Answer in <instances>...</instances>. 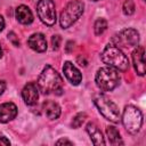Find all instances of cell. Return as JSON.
Wrapping results in <instances>:
<instances>
[{"label": "cell", "instance_id": "cell-1", "mask_svg": "<svg viewBox=\"0 0 146 146\" xmlns=\"http://www.w3.org/2000/svg\"><path fill=\"white\" fill-rule=\"evenodd\" d=\"M36 86L39 88V91H41L43 95L60 94L63 90V80L59 73L54 67L47 65L39 75Z\"/></svg>", "mask_w": 146, "mask_h": 146}, {"label": "cell", "instance_id": "cell-2", "mask_svg": "<svg viewBox=\"0 0 146 146\" xmlns=\"http://www.w3.org/2000/svg\"><path fill=\"white\" fill-rule=\"evenodd\" d=\"M102 60L110 67H113L122 72L129 68V60L127 56L115 44H107L105 47V49L102 52Z\"/></svg>", "mask_w": 146, "mask_h": 146}, {"label": "cell", "instance_id": "cell-3", "mask_svg": "<svg viewBox=\"0 0 146 146\" xmlns=\"http://www.w3.org/2000/svg\"><path fill=\"white\" fill-rule=\"evenodd\" d=\"M95 81L102 91H111L120 83L119 72L113 67H102L97 71Z\"/></svg>", "mask_w": 146, "mask_h": 146}, {"label": "cell", "instance_id": "cell-4", "mask_svg": "<svg viewBox=\"0 0 146 146\" xmlns=\"http://www.w3.org/2000/svg\"><path fill=\"white\" fill-rule=\"evenodd\" d=\"M83 8H84V3L80 0H73L68 2L60 13V17H59L60 26L63 29H68L83 14Z\"/></svg>", "mask_w": 146, "mask_h": 146}, {"label": "cell", "instance_id": "cell-5", "mask_svg": "<svg viewBox=\"0 0 146 146\" xmlns=\"http://www.w3.org/2000/svg\"><path fill=\"white\" fill-rule=\"evenodd\" d=\"M95 104L99 111V113L111 122H119L120 112L117 106L105 95H97L95 97Z\"/></svg>", "mask_w": 146, "mask_h": 146}, {"label": "cell", "instance_id": "cell-6", "mask_svg": "<svg viewBox=\"0 0 146 146\" xmlns=\"http://www.w3.org/2000/svg\"><path fill=\"white\" fill-rule=\"evenodd\" d=\"M122 122L124 128L130 133H137L143 124V114L140 110H138L136 106L132 105L125 106L122 115Z\"/></svg>", "mask_w": 146, "mask_h": 146}, {"label": "cell", "instance_id": "cell-7", "mask_svg": "<svg viewBox=\"0 0 146 146\" xmlns=\"http://www.w3.org/2000/svg\"><path fill=\"white\" fill-rule=\"evenodd\" d=\"M36 11L40 21L43 24L52 26L56 23V10L52 0H39L36 5Z\"/></svg>", "mask_w": 146, "mask_h": 146}, {"label": "cell", "instance_id": "cell-8", "mask_svg": "<svg viewBox=\"0 0 146 146\" xmlns=\"http://www.w3.org/2000/svg\"><path fill=\"white\" fill-rule=\"evenodd\" d=\"M113 41L115 46L121 47H137L139 42V33L135 29H125L117 33Z\"/></svg>", "mask_w": 146, "mask_h": 146}, {"label": "cell", "instance_id": "cell-9", "mask_svg": "<svg viewBox=\"0 0 146 146\" xmlns=\"http://www.w3.org/2000/svg\"><path fill=\"white\" fill-rule=\"evenodd\" d=\"M22 97L26 105H29V106L35 105L38 102V98H39L38 86L33 82H29L27 84H25V87L22 90Z\"/></svg>", "mask_w": 146, "mask_h": 146}, {"label": "cell", "instance_id": "cell-10", "mask_svg": "<svg viewBox=\"0 0 146 146\" xmlns=\"http://www.w3.org/2000/svg\"><path fill=\"white\" fill-rule=\"evenodd\" d=\"M132 62L135 70L138 75H145V50L144 47L139 46L132 51Z\"/></svg>", "mask_w": 146, "mask_h": 146}, {"label": "cell", "instance_id": "cell-11", "mask_svg": "<svg viewBox=\"0 0 146 146\" xmlns=\"http://www.w3.org/2000/svg\"><path fill=\"white\" fill-rule=\"evenodd\" d=\"M63 72L66 76V79L74 86H78L81 80H82V74L80 73V71L71 63V62H65L64 66H63Z\"/></svg>", "mask_w": 146, "mask_h": 146}, {"label": "cell", "instance_id": "cell-12", "mask_svg": "<svg viewBox=\"0 0 146 146\" xmlns=\"http://www.w3.org/2000/svg\"><path fill=\"white\" fill-rule=\"evenodd\" d=\"M27 44L31 49L36 52H43L47 49V40L42 33L32 34L27 40Z\"/></svg>", "mask_w": 146, "mask_h": 146}, {"label": "cell", "instance_id": "cell-13", "mask_svg": "<svg viewBox=\"0 0 146 146\" xmlns=\"http://www.w3.org/2000/svg\"><path fill=\"white\" fill-rule=\"evenodd\" d=\"M17 115V107L14 103H3L0 105V122L7 123Z\"/></svg>", "mask_w": 146, "mask_h": 146}, {"label": "cell", "instance_id": "cell-14", "mask_svg": "<svg viewBox=\"0 0 146 146\" xmlns=\"http://www.w3.org/2000/svg\"><path fill=\"white\" fill-rule=\"evenodd\" d=\"M16 18L21 24L29 25L33 22V14L27 6L21 5L16 9Z\"/></svg>", "mask_w": 146, "mask_h": 146}, {"label": "cell", "instance_id": "cell-15", "mask_svg": "<svg viewBox=\"0 0 146 146\" xmlns=\"http://www.w3.org/2000/svg\"><path fill=\"white\" fill-rule=\"evenodd\" d=\"M42 110L46 114V116L50 120H56L60 115V107L57 103L52 100H46L42 104Z\"/></svg>", "mask_w": 146, "mask_h": 146}, {"label": "cell", "instance_id": "cell-16", "mask_svg": "<svg viewBox=\"0 0 146 146\" xmlns=\"http://www.w3.org/2000/svg\"><path fill=\"white\" fill-rule=\"evenodd\" d=\"M86 130L89 133L90 139H91L94 145H105V140H104L103 133H102V131L99 130V128L95 123H92V122L88 123Z\"/></svg>", "mask_w": 146, "mask_h": 146}, {"label": "cell", "instance_id": "cell-17", "mask_svg": "<svg viewBox=\"0 0 146 146\" xmlns=\"http://www.w3.org/2000/svg\"><path fill=\"white\" fill-rule=\"evenodd\" d=\"M106 135H107L110 144H112V145H122L123 144L121 136H120V132L115 127L108 125L106 128Z\"/></svg>", "mask_w": 146, "mask_h": 146}, {"label": "cell", "instance_id": "cell-18", "mask_svg": "<svg viewBox=\"0 0 146 146\" xmlns=\"http://www.w3.org/2000/svg\"><path fill=\"white\" fill-rule=\"evenodd\" d=\"M94 29H95V33H96V35H100V34H103V33L106 31V29H107V21L104 19V18H98V19L95 22Z\"/></svg>", "mask_w": 146, "mask_h": 146}, {"label": "cell", "instance_id": "cell-19", "mask_svg": "<svg viewBox=\"0 0 146 146\" xmlns=\"http://www.w3.org/2000/svg\"><path fill=\"white\" fill-rule=\"evenodd\" d=\"M86 119H87V114L86 113H79V114H76L73 117V120H72V123H71L72 128H74V129L80 128L82 125V123L84 122Z\"/></svg>", "mask_w": 146, "mask_h": 146}, {"label": "cell", "instance_id": "cell-20", "mask_svg": "<svg viewBox=\"0 0 146 146\" xmlns=\"http://www.w3.org/2000/svg\"><path fill=\"white\" fill-rule=\"evenodd\" d=\"M123 13H124V15H132L133 13H135V9H136V7H135V2L132 1V0H125L124 1V3H123Z\"/></svg>", "mask_w": 146, "mask_h": 146}, {"label": "cell", "instance_id": "cell-21", "mask_svg": "<svg viewBox=\"0 0 146 146\" xmlns=\"http://www.w3.org/2000/svg\"><path fill=\"white\" fill-rule=\"evenodd\" d=\"M60 42H62V39L59 35H54L51 38V46H52V49L54 50H57L60 46Z\"/></svg>", "mask_w": 146, "mask_h": 146}, {"label": "cell", "instance_id": "cell-22", "mask_svg": "<svg viewBox=\"0 0 146 146\" xmlns=\"http://www.w3.org/2000/svg\"><path fill=\"white\" fill-rule=\"evenodd\" d=\"M8 38L13 41V43H14L15 46H18V44H19V41H18V40H16V35H15V33H14V32H10V33L8 34Z\"/></svg>", "mask_w": 146, "mask_h": 146}, {"label": "cell", "instance_id": "cell-23", "mask_svg": "<svg viewBox=\"0 0 146 146\" xmlns=\"http://www.w3.org/2000/svg\"><path fill=\"white\" fill-rule=\"evenodd\" d=\"M56 145H73V143L67 140V139H65V138H62V139L56 141Z\"/></svg>", "mask_w": 146, "mask_h": 146}, {"label": "cell", "instance_id": "cell-24", "mask_svg": "<svg viewBox=\"0 0 146 146\" xmlns=\"http://www.w3.org/2000/svg\"><path fill=\"white\" fill-rule=\"evenodd\" d=\"M0 145H5V146H7V145H10V141H9L6 137H0Z\"/></svg>", "mask_w": 146, "mask_h": 146}, {"label": "cell", "instance_id": "cell-25", "mask_svg": "<svg viewBox=\"0 0 146 146\" xmlns=\"http://www.w3.org/2000/svg\"><path fill=\"white\" fill-rule=\"evenodd\" d=\"M78 63H79L81 66H82V65H83V66H87V60H86L83 57H81V56L78 57Z\"/></svg>", "mask_w": 146, "mask_h": 146}, {"label": "cell", "instance_id": "cell-26", "mask_svg": "<svg viewBox=\"0 0 146 146\" xmlns=\"http://www.w3.org/2000/svg\"><path fill=\"white\" fill-rule=\"evenodd\" d=\"M5 89H6V82L5 81H0V96L3 94Z\"/></svg>", "mask_w": 146, "mask_h": 146}, {"label": "cell", "instance_id": "cell-27", "mask_svg": "<svg viewBox=\"0 0 146 146\" xmlns=\"http://www.w3.org/2000/svg\"><path fill=\"white\" fill-rule=\"evenodd\" d=\"M3 27H5V19H3V17L0 15V32L3 30Z\"/></svg>", "mask_w": 146, "mask_h": 146}, {"label": "cell", "instance_id": "cell-28", "mask_svg": "<svg viewBox=\"0 0 146 146\" xmlns=\"http://www.w3.org/2000/svg\"><path fill=\"white\" fill-rule=\"evenodd\" d=\"M72 44H74L72 41H68V42H67V47H66V51H67V52H70V51H71V48L73 47Z\"/></svg>", "mask_w": 146, "mask_h": 146}, {"label": "cell", "instance_id": "cell-29", "mask_svg": "<svg viewBox=\"0 0 146 146\" xmlns=\"http://www.w3.org/2000/svg\"><path fill=\"white\" fill-rule=\"evenodd\" d=\"M1 56H2V49H1V46H0V58H1Z\"/></svg>", "mask_w": 146, "mask_h": 146}, {"label": "cell", "instance_id": "cell-30", "mask_svg": "<svg viewBox=\"0 0 146 146\" xmlns=\"http://www.w3.org/2000/svg\"><path fill=\"white\" fill-rule=\"evenodd\" d=\"M92 1H99V0H92Z\"/></svg>", "mask_w": 146, "mask_h": 146}]
</instances>
